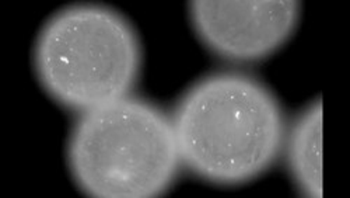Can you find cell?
I'll return each mask as SVG.
<instances>
[{"mask_svg": "<svg viewBox=\"0 0 350 198\" xmlns=\"http://www.w3.org/2000/svg\"><path fill=\"white\" fill-rule=\"evenodd\" d=\"M183 166L217 186L250 183L280 158L287 123L276 96L260 80L234 71L198 80L172 111Z\"/></svg>", "mask_w": 350, "mask_h": 198, "instance_id": "6da1fadb", "label": "cell"}, {"mask_svg": "<svg viewBox=\"0 0 350 198\" xmlns=\"http://www.w3.org/2000/svg\"><path fill=\"white\" fill-rule=\"evenodd\" d=\"M142 61L133 25L121 13L96 3L53 13L41 27L33 51L41 88L79 114L129 96Z\"/></svg>", "mask_w": 350, "mask_h": 198, "instance_id": "3957f363", "label": "cell"}, {"mask_svg": "<svg viewBox=\"0 0 350 198\" xmlns=\"http://www.w3.org/2000/svg\"><path fill=\"white\" fill-rule=\"evenodd\" d=\"M296 0H193L188 3L198 38L219 58L248 64L267 60L293 37Z\"/></svg>", "mask_w": 350, "mask_h": 198, "instance_id": "277c9868", "label": "cell"}, {"mask_svg": "<svg viewBox=\"0 0 350 198\" xmlns=\"http://www.w3.org/2000/svg\"><path fill=\"white\" fill-rule=\"evenodd\" d=\"M66 159L76 186L94 198L160 197L183 166L171 119L133 96L81 112Z\"/></svg>", "mask_w": 350, "mask_h": 198, "instance_id": "7a4b0ae2", "label": "cell"}, {"mask_svg": "<svg viewBox=\"0 0 350 198\" xmlns=\"http://www.w3.org/2000/svg\"><path fill=\"white\" fill-rule=\"evenodd\" d=\"M287 166L299 190L323 198V101L307 106L287 134Z\"/></svg>", "mask_w": 350, "mask_h": 198, "instance_id": "5b68a950", "label": "cell"}]
</instances>
